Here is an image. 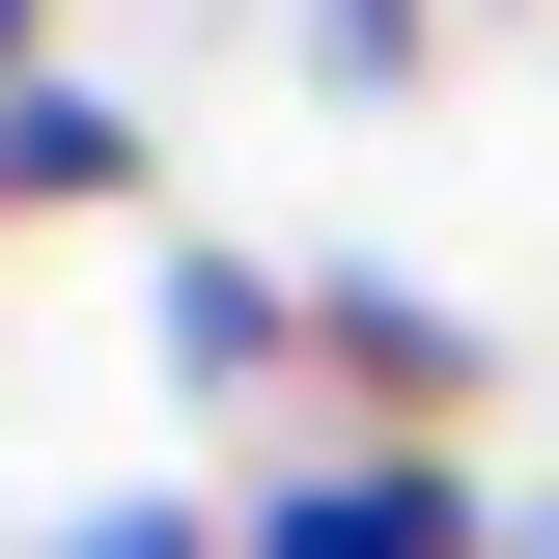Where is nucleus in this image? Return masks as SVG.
I'll list each match as a JSON object with an SVG mask.
<instances>
[{
	"label": "nucleus",
	"mask_w": 559,
	"mask_h": 559,
	"mask_svg": "<svg viewBox=\"0 0 559 559\" xmlns=\"http://www.w3.org/2000/svg\"><path fill=\"white\" fill-rule=\"evenodd\" d=\"M503 559H559V476H532V503H503Z\"/></svg>",
	"instance_id": "6e6552de"
},
{
	"label": "nucleus",
	"mask_w": 559,
	"mask_h": 559,
	"mask_svg": "<svg viewBox=\"0 0 559 559\" xmlns=\"http://www.w3.org/2000/svg\"><path fill=\"white\" fill-rule=\"evenodd\" d=\"M28 559H252V532H224V476H112V503H57Z\"/></svg>",
	"instance_id": "423d86ee"
},
{
	"label": "nucleus",
	"mask_w": 559,
	"mask_h": 559,
	"mask_svg": "<svg viewBox=\"0 0 559 559\" xmlns=\"http://www.w3.org/2000/svg\"><path fill=\"white\" fill-rule=\"evenodd\" d=\"M280 57L336 84V112H392V84H419V57H448V0H280Z\"/></svg>",
	"instance_id": "39448f33"
},
{
	"label": "nucleus",
	"mask_w": 559,
	"mask_h": 559,
	"mask_svg": "<svg viewBox=\"0 0 559 559\" xmlns=\"http://www.w3.org/2000/svg\"><path fill=\"white\" fill-rule=\"evenodd\" d=\"M476 392H503V336L448 308V280L308 252V419H364V448H476Z\"/></svg>",
	"instance_id": "f03ea898"
},
{
	"label": "nucleus",
	"mask_w": 559,
	"mask_h": 559,
	"mask_svg": "<svg viewBox=\"0 0 559 559\" xmlns=\"http://www.w3.org/2000/svg\"><path fill=\"white\" fill-rule=\"evenodd\" d=\"M140 197H168V140H140V84H0V224H140Z\"/></svg>",
	"instance_id": "20e7f679"
},
{
	"label": "nucleus",
	"mask_w": 559,
	"mask_h": 559,
	"mask_svg": "<svg viewBox=\"0 0 559 559\" xmlns=\"http://www.w3.org/2000/svg\"><path fill=\"white\" fill-rule=\"evenodd\" d=\"M140 364H168V419H308V252H168Z\"/></svg>",
	"instance_id": "7ed1b4c3"
},
{
	"label": "nucleus",
	"mask_w": 559,
	"mask_h": 559,
	"mask_svg": "<svg viewBox=\"0 0 559 559\" xmlns=\"http://www.w3.org/2000/svg\"><path fill=\"white\" fill-rule=\"evenodd\" d=\"M0 84H57V0H0Z\"/></svg>",
	"instance_id": "0eeeda50"
},
{
	"label": "nucleus",
	"mask_w": 559,
	"mask_h": 559,
	"mask_svg": "<svg viewBox=\"0 0 559 559\" xmlns=\"http://www.w3.org/2000/svg\"><path fill=\"white\" fill-rule=\"evenodd\" d=\"M224 532H252V559H503V476H476V448H364V419H308V448L224 476Z\"/></svg>",
	"instance_id": "f257e3e1"
}]
</instances>
